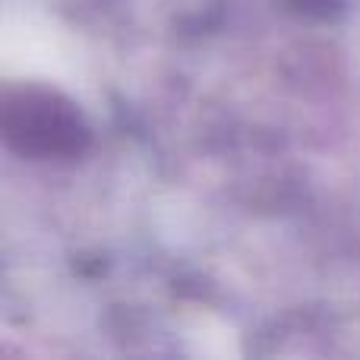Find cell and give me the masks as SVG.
Masks as SVG:
<instances>
[{"mask_svg":"<svg viewBox=\"0 0 360 360\" xmlns=\"http://www.w3.org/2000/svg\"><path fill=\"white\" fill-rule=\"evenodd\" d=\"M6 130L13 139H22V149L32 152H76L82 143V127L67 108L51 101L29 108H10Z\"/></svg>","mask_w":360,"mask_h":360,"instance_id":"cell-1","label":"cell"}]
</instances>
